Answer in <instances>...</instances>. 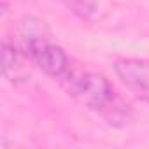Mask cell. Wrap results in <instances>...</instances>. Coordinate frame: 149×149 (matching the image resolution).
<instances>
[{"label":"cell","mask_w":149,"mask_h":149,"mask_svg":"<svg viewBox=\"0 0 149 149\" xmlns=\"http://www.w3.org/2000/svg\"><path fill=\"white\" fill-rule=\"evenodd\" d=\"M19 37L21 47L47 76L54 79L68 76V58L60 46L51 42L44 21L32 16L23 18L19 21Z\"/></svg>","instance_id":"6da1fadb"},{"label":"cell","mask_w":149,"mask_h":149,"mask_svg":"<svg viewBox=\"0 0 149 149\" xmlns=\"http://www.w3.org/2000/svg\"><path fill=\"white\" fill-rule=\"evenodd\" d=\"M67 90L72 97H76L81 104H84L90 109H104L105 105L111 104L114 97V90L111 83L104 76L93 72L70 76Z\"/></svg>","instance_id":"7a4b0ae2"},{"label":"cell","mask_w":149,"mask_h":149,"mask_svg":"<svg viewBox=\"0 0 149 149\" xmlns=\"http://www.w3.org/2000/svg\"><path fill=\"white\" fill-rule=\"evenodd\" d=\"M114 70L130 90L149 98V63L147 61L123 58L114 63Z\"/></svg>","instance_id":"3957f363"},{"label":"cell","mask_w":149,"mask_h":149,"mask_svg":"<svg viewBox=\"0 0 149 149\" xmlns=\"http://www.w3.org/2000/svg\"><path fill=\"white\" fill-rule=\"evenodd\" d=\"M4 77L13 84H21L28 81L32 68H30V56L23 47H18L11 44L9 40H4Z\"/></svg>","instance_id":"277c9868"},{"label":"cell","mask_w":149,"mask_h":149,"mask_svg":"<svg viewBox=\"0 0 149 149\" xmlns=\"http://www.w3.org/2000/svg\"><path fill=\"white\" fill-rule=\"evenodd\" d=\"M56 2L83 19H90L98 9V0H56Z\"/></svg>","instance_id":"5b68a950"}]
</instances>
